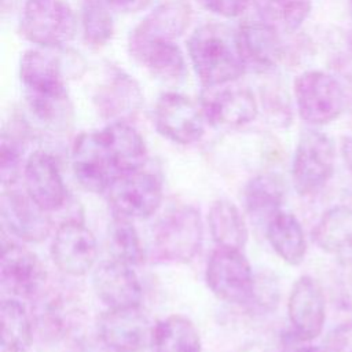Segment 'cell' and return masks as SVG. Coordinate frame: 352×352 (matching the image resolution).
I'll list each match as a JSON object with an SVG mask.
<instances>
[{
    "label": "cell",
    "instance_id": "3957f363",
    "mask_svg": "<svg viewBox=\"0 0 352 352\" xmlns=\"http://www.w3.org/2000/svg\"><path fill=\"white\" fill-rule=\"evenodd\" d=\"M204 227L199 212L190 205L169 209L153 231V254L164 263H187L199 252Z\"/></svg>",
    "mask_w": 352,
    "mask_h": 352
},
{
    "label": "cell",
    "instance_id": "4316f807",
    "mask_svg": "<svg viewBox=\"0 0 352 352\" xmlns=\"http://www.w3.org/2000/svg\"><path fill=\"white\" fill-rule=\"evenodd\" d=\"M151 345L154 352H201V337L188 318L170 315L155 323Z\"/></svg>",
    "mask_w": 352,
    "mask_h": 352
},
{
    "label": "cell",
    "instance_id": "ffe728a7",
    "mask_svg": "<svg viewBox=\"0 0 352 352\" xmlns=\"http://www.w3.org/2000/svg\"><path fill=\"white\" fill-rule=\"evenodd\" d=\"M98 113L107 120L126 121L133 117L142 103L143 94L136 80L120 69H110L94 95Z\"/></svg>",
    "mask_w": 352,
    "mask_h": 352
},
{
    "label": "cell",
    "instance_id": "7402d4cb",
    "mask_svg": "<svg viewBox=\"0 0 352 352\" xmlns=\"http://www.w3.org/2000/svg\"><path fill=\"white\" fill-rule=\"evenodd\" d=\"M315 243L352 267V208L338 205L329 209L312 230Z\"/></svg>",
    "mask_w": 352,
    "mask_h": 352
},
{
    "label": "cell",
    "instance_id": "ac0fdd59",
    "mask_svg": "<svg viewBox=\"0 0 352 352\" xmlns=\"http://www.w3.org/2000/svg\"><path fill=\"white\" fill-rule=\"evenodd\" d=\"M92 286L107 308L140 307L142 285L132 265L111 258L102 261L92 272Z\"/></svg>",
    "mask_w": 352,
    "mask_h": 352
},
{
    "label": "cell",
    "instance_id": "d6986e66",
    "mask_svg": "<svg viewBox=\"0 0 352 352\" xmlns=\"http://www.w3.org/2000/svg\"><path fill=\"white\" fill-rule=\"evenodd\" d=\"M0 217L10 234L25 242H41L51 230L48 212L40 208L26 191H4L0 198Z\"/></svg>",
    "mask_w": 352,
    "mask_h": 352
},
{
    "label": "cell",
    "instance_id": "603a6c76",
    "mask_svg": "<svg viewBox=\"0 0 352 352\" xmlns=\"http://www.w3.org/2000/svg\"><path fill=\"white\" fill-rule=\"evenodd\" d=\"M265 234L275 253L287 264H300L307 253V241L304 230L292 213L279 210L265 226Z\"/></svg>",
    "mask_w": 352,
    "mask_h": 352
},
{
    "label": "cell",
    "instance_id": "4dcf8cb0",
    "mask_svg": "<svg viewBox=\"0 0 352 352\" xmlns=\"http://www.w3.org/2000/svg\"><path fill=\"white\" fill-rule=\"evenodd\" d=\"M109 246L116 260L129 265H139L144 261V249L142 246L139 234L131 219L116 214L109 224Z\"/></svg>",
    "mask_w": 352,
    "mask_h": 352
},
{
    "label": "cell",
    "instance_id": "d6a6232c",
    "mask_svg": "<svg viewBox=\"0 0 352 352\" xmlns=\"http://www.w3.org/2000/svg\"><path fill=\"white\" fill-rule=\"evenodd\" d=\"M23 147L18 135L3 132L0 144V179L3 184H12L19 173Z\"/></svg>",
    "mask_w": 352,
    "mask_h": 352
},
{
    "label": "cell",
    "instance_id": "7c38bea8",
    "mask_svg": "<svg viewBox=\"0 0 352 352\" xmlns=\"http://www.w3.org/2000/svg\"><path fill=\"white\" fill-rule=\"evenodd\" d=\"M154 326L140 307L109 308L98 320L100 341L114 352H140L151 345Z\"/></svg>",
    "mask_w": 352,
    "mask_h": 352
},
{
    "label": "cell",
    "instance_id": "d4e9b609",
    "mask_svg": "<svg viewBox=\"0 0 352 352\" xmlns=\"http://www.w3.org/2000/svg\"><path fill=\"white\" fill-rule=\"evenodd\" d=\"M208 224L217 248L242 249L248 241V227L238 206L228 199H217L208 212Z\"/></svg>",
    "mask_w": 352,
    "mask_h": 352
},
{
    "label": "cell",
    "instance_id": "1f68e13d",
    "mask_svg": "<svg viewBox=\"0 0 352 352\" xmlns=\"http://www.w3.org/2000/svg\"><path fill=\"white\" fill-rule=\"evenodd\" d=\"M104 0H84L81 7L82 37L92 47L104 45L113 36L114 25Z\"/></svg>",
    "mask_w": 352,
    "mask_h": 352
},
{
    "label": "cell",
    "instance_id": "f1b7e54d",
    "mask_svg": "<svg viewBox=\"0 0 352 352\" xmlns=\"http://www.w3.org/2000/svg\"><path fill=\"white\" fill-rule=\"evenodd\" d=\"M258 19L279 33L297 30L312 10V0H253Z\"/></svg>",
    "mask_w": 352,
    "mask_h": 352
},
{
    "label": "cell",
    "instance_id": "d590c367",
    "mask_svg": "<svg viewBox=\"0 0 352 352\" xmlns=\"http://www.w3.org/2000/svg\"><path fill=\"white\" fill-rule=\"evenodd\" d=\"M106 4L116 11L121 12H136L146 8L150 0H104Z\"/></svg>",
    "mask_w": 352,
    "mask_h": 352
},
{
    "label": "cell",
    "instance_id": "7a4b0ae2",
    "mask_svg": "<svg viewBox=\"0 0 352 352\" xmlns=\"http://www.w3.org/2000/svg\"><path fill=\"white\" fill-rule=\"evenodd\" d=\"M78 54H67L62 48H32L19 60V78L29 96H67L66 77L82 72Z\"/></svg>",
    "mask_w": 352,
    "mask_h": 352
},
{
    "label": "cell",
    "instance_id": "e0dca14e",
    "mask_svg": "<svg viewBox=\"0 0 352 352\" xmlns=\"http://www.w3.org/2000/svg\"><path fill=\"white\" fill-rule=\"evenodd\" d=\"M287 315L300 341H311L322 333L326 319L324 296L314 278L302 275L294 282L287 301Z\"/></svg>",
    "mask_w": 352,
    "mask_h": 352
},
{
    "label": "cell",
    "instance_id": "2e32d148",
    "mask_svg": "<svg viewBox=\"0 0 352 352\" xmlns=\"http://www.w3.org/2000/svg\"><path fill=\"white\" fill-rule=\"evenodd\" d=\"M25 191L44 210L60 209L66 201V187L56 158L44 150L33 151L23 165Z\"/></svg>",
    "mask_w": 352,
    "mask_h": 352
},
{
    "label": "cell",
    "instance_id": "5b68a950",
    "mask_svg": "<svg viewBox=\"0 0 352 352\" xmlns=\"http://www.w3.org/2000/svg\"><path fill=\"white\" fill-rule=\"evenodd\" d=\"M23 37L44 48H62L76 34V16L63 0H26L21 14Z\"/></svg>",
    "mask_w": 352,
    "mask_h": 352
},
{
    "label": "cell",
    "instance_id": "44dd1931",
    "mask_svg": "<svg viewBox=\"0 0 352 352\" xmlns=\"http://www.w3.org/2000/svg\"><path fill=\"white\" fill-rule=\"evenodd\" d=\"M238 37L246 66L268 72L280 60L283 47L279 32L261 19L241 23Z\"/></svg>",
    "mask_w": 352,
    "mask_h": 352
},
{
    "label": "cell",
    "instance_id": "f546056e",
    "mask_svg": "<svg viewBox=\"0 0 352 352\" xmlns=\"http://www.w3.org/2000/svg\"><path fill=\"white\" fill-rule=\"evenodd\" d=\"M153 76L165 81H177L186 76V59L176 43L153 45L135 56Z\"/></svg>",
    "mask_w": 352,
    "mask_h": 352
},
{
    "label": "cell",
    "instance_id": "8992f818",
    "mask_svg": "<svg viewBox=\"0 0 352 352\" xmlns=\"http://www.w3.org/2000/svg\"><path fill=\"white\" fill-rule=\"evenodd\" d=\"M336 148L329 135L318 129H305L297 142L292 176L300 195L319 191L333 176Z\"/></svg>",
    "mask_w": 352,
    "mask_h": 352
},
{
    "label": "cell",
    "instance_id": "8fae6325",
    "mask_svg": "<svg viewBox=\"0 0 352 352\" xmlns=\"http://www.w3.org/2000/svg\"><path fill=\"white\" fill-rule=\"evenodd\" d=\"M191 21V7L184 0H166L147 14L129 34V52L135 58L142 51L164 44L175 43Z\"/></svg>",
    "mask_w": 352,
    "mask_h": 352
},
{
    "label": "cell",
    "instance_id": "52a82bcc",
    "mask_svg": "<svg viewBox=\"0 0 352 352\" xmlns=\"http://www.w3.org/2000/svg\"><path fill=\"white\" fill-rule=\"evenodd\" d=\"M205 278L210 292L226 302L243 304L254 294L253 271L241 249L213 250L206 264Z\"/></svg>",
    "mask_w": 352,
    "mask_h": 352
},
{
    "label": "cell",
    "instance_id": "9a60e30c",
    "mask_svg": "<svg viewBox=\"0 0 352 352\" xmlns=\"http://www.w3.org/2000/svg\"><path fill=\"white\" fill-rule=\"evenodd\" d=\"M0 280L10 294L30 298L43 290L47 272L34 252L21 245H10L1 252Z\"/></svg>",
    "mask_w": 352,
    "mask_h": 352
},
{
    "label": "cell",
    "instance_id": "30bf717a",
    "mask_svg": "<svg viewBox=\"0 0 352 352\" xmlns=\"http://www.w3.org/2000/svg\"><path fill=\"white\" fill-rule=\"evenodd\" d=\"M154 124L168 140L191 144L204 136L208 121L201 103L177 92H165L154 106Z\"/></svg>",
    "mask_w": 352,
    "mask_h": 352
},
{
    "label": "cell",
    "instance_id": "74e56055",
    "mask_svg": "<svg viewBox=\"0 0 352 352\" xmlns=\"http://www.w3.org/2000/svg\"><path fill=\"white\" fill-rule=\"evenodd\" d=\"M293 352H327L326 349H322L319 346H301Z\"/></svg>",
    "mask_w": 352,
    "mask_h": 352
},
{
    "label": "cell",
    "instance_id": "4fadbf2b",
    "mask_svg": "<svg viewBox=\"0 0 352 352\" xmlns=\"http://www.w3.org/2000/svg\"><path fill=\"white\" fill-rule=\"evenodd\" d=\"M55 265L67 275H85L98 257V242L94 232L77 220L63 221L51 243Z\"/></svg>",
    "mask_w": 352,
    "mask_h": 352
},
{
    "label": "cell",
    "instance_id": "6da1fadb",
    "mask_svg": "<svg viewBox=\"0 0 352 352\" xmlns=\"http://www.w3.org/2000/svg\"><path fill=\"white\" fill-rule=\"evenodd\" d=\"M191 65L205 88L232 84L246 70L238 30L223 23L197 28L187 43Z\"/></svg>",
    "mask_w": 352,
    "mask_h": 352
},
{
    "label": "cell",
    "instance_id": "836d02e7",
    "mask_svg": "<svg viewBox=\"0 0 352 352\" xmlns=\"http://www.w3.org/2000/svg\"><path fill=\"white\" fill-rule=\"evenodd\" d=\"M324 349L327 352H352V319L338 324L329 333Z\"/></svg>",
    "mask_w": 352,
    "mask_h": 352
},
{
    "label": "cell",
    "instance_id": "e575fe53",
    "mask_svg": "<svg viewBox=\"0 0 352 352\" xmlns=\"http://www.w3.org/2000/svg\"><path fill=\"white\" fill-rule=\"evenodd\" d=\"M202 4L212 12L226 16L234 18L239 16L253 0H201Z\"/></svg>",
    "mask_w": 352,
    "mask_h": 352
},
{
    "label": "cell",
    "instance_id": "484cf974",
    "mask_svg": "<svg viewBox=\"0 0 352 352\" xmlns=\"http://www.w3.org/2000/svg\"><path fill=\"white\" fill-rule=\"evenodd\" d=\"M285 199L283 180L275 173H260L249 180L243 190V204L246 212L257 219L268 221Z\"/></svg>",
    "mask_w": 352,
    "mask_h": 352
},
{
    "label": "cell",
    "instance_id": "5bb4252c",
    "mask_svg": "<svg viewBox=\"0 0 352 352\" xmlns=\"http://www.w3.org/2000/svg\"><path fill=\"white\" fill-rule=\"evenodd\" d=\"M208 124L219 128H238L252 122L258 104L249 88L221 85L206 88L199 100Z\"/></svg>",
    "mask_w": 352,
    "mask_h": 352
},
{
    "label": "cell",
    "instance_id": "8d00e7d4",
    "mask_svg": "<svg viewBox=\"0 0 352 352\" xmlns=\"http://www.w3.org/2000/svg\"><path fill=\"white\" fill-rule=\"evenodd\" d=\"M340 148H341L342 160L352 176V136H342Z\"/></svg>",
    "mask_w": 352,
    "mask_h": 352
},
{
    "label": "cell",
    "instance_id": "9c48e42d",
    "mask_svg": "<svg viewBox=\"0 0 352 352\" xmlns=\"http://www.w3.org/2000/svg\"><path fill=\"white\" fill-rule=\"evenodd\" d=\"M72 166L80 186L91 192H106L120 176L114 157L100 131L85 132L76 139Z\"/></svg>",
    "mask_w": 352,
    "mask_h": 352
},
{
    "label": "cell",
    "instance_id": "cb8c5ba5",
    "mask_svg": "<svg viewBox=\"0 0 352 352\" xmlns=\"http://www.w3.org/2000/svg\"><path fill=\"white\" fill-rule=\"evenodd\" d=\"M120 170V176L144 166L146 144L142 135L126 121H116L100 129Z\"/></svg>",
    "mask_w": 352,
    "mask_h": 352
},
{
    "label": "cell",
    "instance_id": "83f0119b",
    "mask_svg": "<svg viewBox=\"0 0 352 352\" xmlns=\"http://www.w3.org/2000/svg\"><path fill=\"white\" fill-rule=\"evenodd\" d=\"M1 348L4 352H26L32 344V322L25 307L15 298H7L0 307Z\"/></svg>",
    "mask_w": 352,
    "mask_h": 352
},
{
    "label": "cell",
    "instance_id": "277c9868",
    "mask_svg": "<svg viewBox=\"0 0 352 352\" xmlns=\"http://www.w3.org/2000/svg\"><path fill=\"white\" fill-rule=\"evenodd\" d=\"M293 91L300 117L311 125L329 124L337 120L344 110L342 85L323 70H307L298 74Z\"/></svg>",
    "mask_w": 352,
    "mask_h": 352
},
{
    "label": "cell",
    "instance_id": "ba28073f",
    "mask_svg": "<svg viewBox=\"0 0 352 352\" xmlns=\"http://www.w3.org/2000/svg\"><path fill=\"white\" fill-rule=\"evenodd\" d=\"M106 192L113 212L131 220L153 216L162 202V183L144 166L118 176Z\"/></svg>",
    "mask_w": 352,
    "mask_h": 352
}]
</instances>
